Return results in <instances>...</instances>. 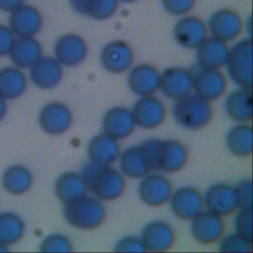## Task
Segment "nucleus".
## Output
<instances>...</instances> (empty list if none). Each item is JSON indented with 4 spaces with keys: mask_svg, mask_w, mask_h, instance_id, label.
<instances>
[{
    "mask_svg": "<svg viewBox=\"0 0 253 253\" xmlns=\"http://www.w3.org/2000/svg\"><path fill=\"white\" fill-rule=\"evenodd\" d=\"M63 216L67 223L80 230H94L106 218V208L95 196L85 195L63 205Z\"/></svg>",
    "mask_w": 253,
    "mask_h": 253,
    "instance_id": "f257e3e1",
    "label": "nucleus"
},
{
    "mask_svg": "<svg viewBox=\"0 0 253 253\" xmlns=\"http://www.w3.org/2000/svg\"><path fill=\"white\" fill-rule=\"evenodd\" d=\"M211 102L191 93L177 101L172 108L174 121L183 128L196 130L205 127L212 118Z\"/></svg>",
    "mask_w": 253,
    "mask_h": 253,
    "instance_id": "f03ea898",
    "label": "nucleus"
},
{
    "mask_svg": "<svg viewBox=\"0 0 253 253\" xmlns=\"http://www.w3.org/2000/svg\"><path fill=\"white\" fill-rule=\"evenodd\" d=\"M229 79L237 86L252 88V40L245 38L229 47L224 64Z\"/></svg>",
    "mask_w": 253,
    "mask_h": 253,
    "instance_id": "7ed1b4c3",
    "label": "nucleus"
},
{
    "mask_svg": "<svg viewBox=\"0 0 253 253\" xmlns=\"http://www.w3.org/2000/svg\"><path fill=\"white\" fill-rule=\"evenodd\" d=\"M190 71L192 74V92L197 96L212 102L225 93L227 81L219 68L196 64L190 68Z\"/></svg>",
    "mask_w": 253,
    "mask_h": 253,
    "instance_id": "20e7f679",
    "label": "nucleus"
},
{
    "mask_svg": "<svg viewBox=\"0 0 253 253\" xmlns=\"http://www.w3.org/2000/svg\"><path fill=\"white\" fill-rule=\"evenodd\" d=\"M207 27L210 36L228 43L239 37L243 30V22L236 10L222 7L211 14Z\"/></svg>",
    "mask_w": 253,
    "mask_h": 253,
    "instance_id": "39448f33",
    "label": "nucleus"
},
{
    "mask_svg": "<svg viewBox=\"0 0 253 253\" xmlns=\"http://www.w3.org/2000/svg\"><path fill=\"white\" fill-rule=\"evenodd\" d=\"M102 67L113 74H121L128 71L133 65L134 51L124 40H112L106 42L99 54Z\"/></svg>",
    "mask_w": 253,
    "mask_h": 253,
    "instance_id": "423d86ee",
    "label": "nucleus"
},
{
    "mask_svg": "<svg viewBox=\"0 0 253 253\" xmlns=\"http://www.w3.org/2000/svg\"><path fill=\"white\" fill-rule=\"evenodd\" d=\"M88 56V44L78 34L65 33L58 37L53 44V57L63 67H76Z\"/></svg>",
    "mask_w": 253,
    "mask_h": 253,
    "instance_id": "0eeeda50",
    "label": "nucleus"
},
{
    "mask_svg": "<svg viewBox=\"0 0 253 253\" xmlns=\"http://www.w3.org/2000/svg\"><path fill=\"white\" fill-rule=\"evenodd\" d=\"M89 191L102 202L119 199L126 190V179L120 170L112 166H102L88 185Z\"/></svg>",
    "mask_w": 253,
    "mask_h": 253,
    "instance_id": "6e6552de",
    "label": "nucleus"
},
{
    "mask_svg": "<svg viewBox=\"0 0 253 253\" xmlns=\"http://www.w3.org/2000/svg\"><path fill=\"white\" fill-rule=\"evenodd\" d=\"M73 116L70 108L58 101L44 104L38 116L39 126L43 132L49 135H61L65 133L72 125Z\"/></svg>",
    "mask_w": 253,
    "mask_h": 253,
    "instance_id": "1a4fd4ad",
    "label": "nucleus"
},
{
    "mask_svg": "<svg viewBox=\"0 0 253 253\" xmlns=\"http://www.w3.org/2000/svg\"><path fill=\"white\" fill-rule=\"evenodd\" d=\"M172 192L173 188L170 180L160 173H147L140 178L137 187L140 201L151 208L168 204Z\"/></svg>",
    "mask_w": 253,
    "mask_h": 253,
    "instance_id": "9d476101",
    "label": "nucleus"
},
{
    "mask_svg": "<svg viewBox=\"0 0 253 253\" xmlns=\"http://www.w3.org/2000/svg\"><path fill=\"white\" fill-rule=\"evenodd\" d=\"M209 36L207 23L196 15L179 17L173 27V38L178 45L186 49H196Z\"/></svg>",
    "mask_w": 253,
    "mask_h": 253,
    "instance_id": "9b49d317",
    "label": "nucleus"
},
{
    "mask_svg": "<svg viewBox=\"0 0 253 253\" xmlns=\"http://www.w3.org/2000/svg\"><path fill=\"white\" fill-rule=\"evenodd\" d=\"M205 210L221 217L227 216L238 209L234 187L225 182L211 184L203 195Z\"/></svg>",
    "mask_w": 253,
    "mask_h": 253,
    "instance_id": "f8f14e48",
    "label": "nucleus"
},
{
    "mask_svg": "<svg viewBox=\"0 0 253 253\" xmlns=\"http://www.w3.org/2000/svg\"><path fill=\"white\" fill-rule=\"evenodd\" d=\"M168 204L172 213L183 220H191L205 210L203 195L191 186H182L173 190Z\"/></svg>",
    "mask_w": 253,
    "mask_h": 253,
    "instance_id": "ddd939ff",
    "label": "nucleus"
},
{
    "mask_svg": "<svg viewBox=\"0 0 253 253\" xmlns=\"http://www.w3.org/2000/svg\"><path fill=\"white\" fill-rule=\"evenodd\" d=\"M222 217L207 210H203L190 220V231L193 238L204 245L216 243L224 234Z\"/></svg>",
    "mask_w": 253,
    "mask_h": 253,
    "instance_id": "4468645a",
    "label": "nucleus"
},
{
    "mask_svg": "<svg viewBox=\"0 0 253 253\" xmlns=\"http://www.w3.org/2000/svg\"><path fill=\"white\" fill-rule=\"evenodd\" d=\"M41 11L30 4H22L9 13L8 27L15 37H36L42 29Z\"/></svg>",
    "mask_w": 253,
    "mask_h": 253,
    "instance_id": "2eb2a0df",
    "label": "nucleus"
},
{
    "mask_svg": "<svg viewBox=\"0 0 253 253\" xmlns=\"http://www.w3.org/2000/svg\"><path fill=\"white\" fill-rule=\"evenodd\" d=\"M136 126L144 129L158 127L166 118V108L157 97H139L130 109Z\"/></svg>",
    "mask_w": 253,
    "mask_h": 253,
    "instance_id": "dca6fc26",
    "label": "nucleus"
},
{
    "mask_svg": "<svg viewBox=\"0 0 253 253\" xmlns=\"http://www.w3.org/2000/svg\"><path fill=\"white\" fill-rule=\"evenodd\" d=\"M63 68L53 56L42 55L29 68V77L39 89L50 90L57 87L62 81Z\"/></svg>",
    "mask_w": 253,
    "mask_h": 253,
    "instance_id": "f3484780",
    "label": "nucleus"
},
{
    "mask_svg": "<svg viewBox=\"0 0 253 253\" xmlns=\"http://www.w3.org/2000/svg\"><path fill=\"white\" fill-rule=\"evenodd\" d=\"M126 82L129 90L138 97L154 95L159 90L160 72L150 63H138L128 69Z\"/></svg>",
    "mask_w": 253,
    "mask_h": 253,
    "instance_id": "a211bd4d",
    "label": "nucleus"
},
{
    "mask_svg": "<svg viewBox=\"0 0 253 253\" xmlns=\"http://www.w3.org/2000/svg\"><path fill=\"white\" fill-rule=\"evenodd\" d=\"M118 160L122 174L131 179H140L155 169L151 158L141 143L125 148L121 151Z\"/></svg>",
    "mask_w": 253,
    "mask_h": 253,
    "instance_id": "6ab92c4d",
    "label": "nucleus"
},
{
    "mask_svg": "<svg viewBox=\"0 0 253 253\" xmlns=\"http://www.w3.org/2000/svg\"><path fill=\"white\" fill-rule=\"evenodd\" d=\"M159 90L167 98L177 101L192 93V74L190 69L172 66L160 73Z\"/></svg>",
    "mask_w": 253,
    "mask_h": 253,
    "instance_id": "aec40b11",
    "label": "nucleus"
},
{
    "mask_svg": "<svg viewBox=\"0 0 253 253\" xmlns=\"http://www.w3.org/2000/svg\"><path fill=\"white\" fill-rule=\"evenodd\" d=\"M175 231L165 220L155 219L147 222L141 230L140 238L145 251L165 252L175 243Z\"/></svg>",
    "mask_w": 253,
    "mask_h": 253,
    "instance_id": "412c9836",
    "label": "nucleus"
},
{
    "mask_svg": "<svg viewBox=\"0 0 253 253\" xmlns=\"http://www.w3.org/2000/svg\"><path fill=\"white\" fill-rule=\"evenodd\" d=\"M135 127L136 125L130 109L123 106L110 108L102 118L103 132L117 140L128 137Z\"/></svg>",
    "mask_w": 253,
    "mask_h": 253,
    "instance_id": "4be33fe9",
    "label": "nucleus"
},
{
    "mask_svg": "<svg viewBox=\"0 0 253 253\" xmlns=\"http://www.w3.org/2000/svg\"><path fill=\"white\" fill-rule=\"evenodd\" d=\"M188 149L184 143L175 139H160L156 169L164 173L179 172L188 162Z\"/></svg>",
    "mask_w": 253,
    "mask_h": 253,
    "instance_id": "5701e85b",
    "label": "nucleus"
},
{
    "mask_svg": "<svg viewBox=\"0 0 253 253\" xmlns=\"http://www.w3.org/2000/svg\"><path fill=\"white\" fill-rule=\"evenodd\" d=\"M120 153L119 140L103 131L95 134L87 144L89 161L102 166H112L118 160Z\"/></svg>",
    "mask_w": 253,
    "mask_h": 253,
    "instance_id": "b1692460",
    "label": "nucleus"
},
{
    "mask_svg": "<svg viewBox=\"0 0 253 253\" xmlns=\"http://www.w3.org/2000/svg\"><path fill=\"white\" fill-rule=\"evenodd\" d=\"M42 54V47L36 37H16L8 56L13 65L29 69Z\"/></svg>",
    "mask_w": 253,
    "mask_h": 253,
    "instance_id": "393cba45",
    "label": "nucleus"
},
{
    "mask_svg": "<svg viewBox=\"0 0 253 253\" xmlns=\"http://www.w3.org/2000/svg\"><path fill=\"white\" fill-rule=\"evenodd\" d=\"M195 50L198 65L210 68H220L224 66L226 62L229 46L227 42L209 35Z\"/></svg>",
    "mask_w": 253,
    "mask_h": 253,
    "instance_id": "a878e982",
    "label": "nucleus"
},
{
    "mask_svg": "<svg viewBox=\"0 0 253 253\" xmlns=\"http://www.w3.org/2000/svg\"><path fill=\"white\" fill-rule=\"evenodd\" d=\"M224 112L235 123H248L252 119V92L249 88L237 87L224 100Z\"/></svg>",
    "mask_w": 253,
    "mask_h": 253,
    "instance_id": "bb28decb",
    "label": "nucleus"
},
{
    "mask_svg": "<svg viewBox=\"0 0 253 253\" xmlns=\"http://www.w3.org/2000/svg\"><path fill=\"white\" fill-rule=\"evenodd\" d=\"M88 191V186L80 172H64L54 182V194L63 205L87 195Z\"/></svg>",
    "mask_w": 253,
    "mask_h": 253,
    "instance_id": "cd10ccee",
    "label": "nucleus"
},
{
    "mask_svg": "<svg viewBox=\"0 0 253 253\" xmlns=\"http://www.w3.org/2000/svg\"><path fill=\"white\" fill-rule=\"evenodd\" d=\"M27 87L28 78L23 69L15 65L0 68V96L6 101L20 98Z\"/></svg>",
    "mask_w": 253,
    "mask_h": 253,
    "instance_id": "c85d7f7f",
    "label": "nucleus"
},
{
    "mask_svg": "<svg viewBox=\"0 0 253 253\" xmlns=\"http://www.w3.org/2000/svg\"><path fill=\"white\" fill-rule=\"evenodd\" d=\"M71 9L82 16L96 21L112 18L118 11V0H68Z\"/></svg>",
    "mask_w": 253,
    "mask_h": 253,
    "instance_id": "c756f323",
    "label": "nucleus"
},
{
    "mask_svg": "<svg viewBox=\"0 0 253 253\" xmlns=\"http://www.w3.org/2000/svg\"><path fill=\"white\" fill-rule=\"evenodd\" d=\"M34 182L31 170L22 164L8 166L2 173L1 184L3 189L11 195H23L27 193Z\"/></svg>",
    "mask_w": 253,
    "mask_h": 253,
    "instance_id": "7c9ffc66",
    "label": "nucleus"
},
{
    "mask_svg": "<svg viewBox=\"0 0 253 253\" xmlns=\"http://www.w3.org/2000/svg\"><path fill=\"white\" fill-rule=\"evenodd\" d=\"M252 128L247 123H236L225 134V145L234 156L245 158L252 153Z\"/></svg>",
    "mask_w": 253,
    "mask_h": 253,
    "instance_id": "2f4dec72",
    "label": "nucleus"
},
{
    "mask_svg": "<svg viewBox=\"0 0 253 253\" xmlns=\"http://www.w3.org/2000/svg\"><path fill=\"white\" fill-rule=\"evenodd\" d=\"M26 230L24 219L14 211L0 212V242L11 246L19 242Z\"/></svg>",
    "mask_w": 253,
    "mask_h": 253,
    "instance_id": "473e14b6",
    "label": "nucleus"
},
{
    "mask_svg": "<svg viewBox=\"0 0 253 253\" xmlns=\"http://www.w3.org/2000/svg\"><path fill=\"white\" fill-rule=\"evenodd\" d=\"M218 242V250L225 253H247L252 251V241L237 232L222 235Z\"/></svg>",
    "mask_w": 253,
    "mask_h": 253,
    "instance_id": "72a5a7b5",
    "label": "nucleus"
},
{
    "mask_svg": "<svg viewBox=\"0 0 253 253\" xmlns=\"http://www.w3.org/2000/svg\"><path fill=\"white\" fill-rule=\"evenodd\" d=\"M40 250L42 252H70L73 250V243L67 235L52 232L42 239Z\"/></svg>",
    "mask_w": 253,
    "mask_h": 253,
    "instance_id": "f704fd0d",
    "label": "nucleus"
},
{
    "mask_svg": "<svg viewBox=\"0 0 253 253\" xmlns=\"http://www.w3.org/2000/svg\"><path fill=\"white\" fill-rule=\"evenodd\" d=\"M233 226L235 232L252 241V208L237 209Z\"/></svg>",
    "mask_w": 253,
    "mask_h": 253,
    "instance_id": "c9c22d12",
    "label": "nucleus"
},
{
    "mask_svg": "<svg viewBox=\"0 0 253 253\" xmlns=\"http://www.w3.org/2000/svg\"><path fill=\"white\" fill-rule=\"evenodd\" d=\"M197 0H160L163 10L174 17H181L193 10Z\"/></svg>",
    "mask_w": 253,
    "mask_h": 253,
    "instance_id": "e433bc0d",
    "label": "nucleus"
},
{
    "mask_svg": "<svg viewBox=\"0 0 253 253\" xmlns=\"http://www.w3.org/2000/svg\"><path fill=\"white\" fill-rule=\"evenodd\" d=\"M234 187L238 209L252 208V182L250 179L240 180Z\"/></svg>",
    "mask_w": 253,
    "mask_h": 253,
    "instance_id": "4c0bfd02",
    "label": "nucleus"
},
{
    "mask_svg": "<svg viewBox=\"0 0 253 253\" xmlns=\"http://www.w3.org/2000/svg\"><path fill=\"white\" fill-rule=\"evenodd\" d=\"M117 252H145V248L140 236L125 235L122 236L114 245Z\"/></svg>",
    "mask_w": 253,
    "mask_h": 253,
    "instance_id": "58836bf2",
    "label": "nucleus"
},
{
    "mask_svg": "<svg viewBox=\"0 0 253 253\" xmlns=\"http://www.w3.org/2000/svg\"><path fill=\"white\" fill-rule=\"evenodd\" d=\"M15 38L8 25L0 24V57L8 56Z\"/></svg>",
    "mask_w": 253,
    "mask_h": 253,
    "instance_id": "ea45409f",
    "label": "nucleus"
},
{
    "mask_svg": "<svg viewBox=\"0 0 253 253\" xmlns=\"http://www.w3.org/2000/svg\"><path fill=\"white\" fill-rule=\"evenodd\" d=\"M24 3L25 0H0V11L10 13Z\"/></svg>",
    "mask_w": 253,
    "mask_h": 253,
    "instance_id": "a19ab883",
    "label": "nucleus"
},
{
    "mask_svg": "<svg viewBox=\"0 0 253 253\" xmlns=\"http://www.w3.org/2000/svg\"><path fill=\"white\" fill-rule=\"evenodd\" d=\"M7 101L0 96V122H2L7 115Z\"/></svg>",
    "mask_w": 253,
    "mask_h": 253,
    "instance_id": "79ce46f5",
    "label": "nucleus"
},
{
    "mask_svg": "<svg viewBox=\"0 0 253 253\" xmlns=\"http://www.w3.org/2000/svg\"><path fill=\"white\" fill-rule=\"evenodd\" d=\"M9 246L3 244L2 242H0V252H4V251H8Z\"/></svg>",
    "mask_w": 253,
    "mask_h": 253,
    "instance_id": "37998d69",
    "label": "nucleus"
},
{
    "mask_svg": "<svg viewBox=\"0 0 253 253\" xmlns=\"http://www.w3.org/2000/svg\"><path fill=\"white\" fill-rule=\"evenodd\" d=\"M120 3L122 2V3H133V2H135V1H137V0H118Z\"/></svg>",
    "mask_w": 253,
    "mask_h": 253,
    "instance_id": "c03bdc74",
    "label": "nucleus"
}]
</instances>
